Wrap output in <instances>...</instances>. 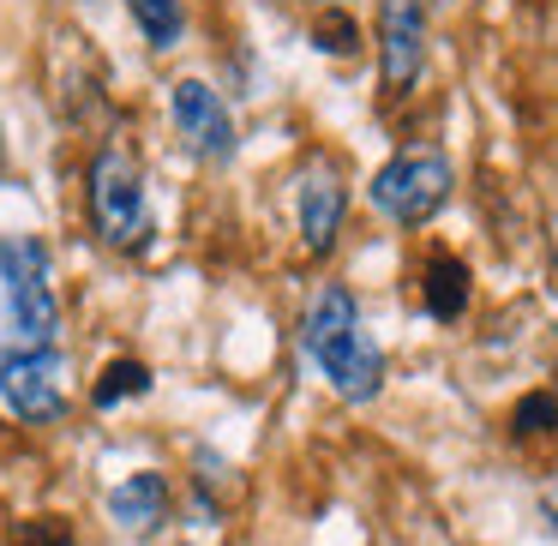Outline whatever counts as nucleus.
I'll return each instance as SVG.
<instances>
[{
    "mask_svg": "<svg viewBox=\"0 0 558 546\" xmlns=\"http://www.w3.org/2000/svg\"><path fill=\"white\" fill-rule=\"evenodd\" d=\"M0 289L13 318L19 349H54L61 342V301H54L49 246L37 234H0Z\"/></svg>",
    "mask_w": 558,
    "mask_h": 546,
    "instance_id": "2",
    "label": "nucleus"
},
{
    "mask_svg": "<svg viewBox=\"0 0 558 546\" xmlns=\"http://www.w3.org/2000/svg\"><path fill=\"white\" fill-rule=\"evenodd\" d=\"M330 7H349V0H330Z\"/></svg>",
    "mask_w": 558,
    "mask_h": 546,
    "instance_id": "17",
    "label": "nucleus"
},
{
    "mask_svg": "<svg viewBox=\"0 0 558 546\" xmlns=\"http://www.w3.org/2000/svg\"><path fill=\"white\" fill-rule=\"evenodd\" d=\"M109 517L121 522L126 534H157L162 522H169V481L150 474V469L126 474V481L109 493Z\"/></svg>",
    "mask_w": 558,
    "mask_h": 546,
    "instance_id": "9",
    "label": "nucleus"
},
{
    "mask_svg": "<svg viewBox=\"0 0 558 546\" xmlns=\"http://www.w3.org/2000/svg\"><path fill=\"white\" fill-rule=\"evenodd\" d=\"M85 198H90V229L102 246H138L150 234L145 210V174L121 145H102L85 169Z\"/></svg>",
    "mask_w": 558,
    "mask_h": 546,
    "instance_id": "3",
    "label": "nucleus"
},
{
    "mask_svg": "<svg viewBox=\"0 0 558 546\" xmlns=\"http://www.w3.org/2000/svg\"><path fill=\"white\" fill-rule=\"evenodd\" d=\"M301 342L342 402H373L385 390V349L361 330L354 294L342 282H318V294L306 301V318H301Z\"/></svg>",
    "mask_w": 558,
    "mask_h": 546,
    "instance_id": "1",
    "label": "nucleus"
},
{
    "mask_svg": "<svg viewBox=\"0 0 558 546\" xmlns=\"http://www.w3.org/2000/svg\"><path fill=\"white\" fill-rule=\"evenodd\" d=\"M313 43H318L325 54H354V49H361V25H354L349 13H337V7H330V13H318Z\"/></svg>",
    "mask_w": 558,
    "mask_h": 546,
    "instance_id": "14",
    "label": "nucleus"
},
{
    "mask_svg": "<svg viewBox=\"0 0 558 546\" xmlns=\"http://www.w3.org/2000/svg\"><path fill=\"white\" fill-rule=\"evenodd\" d=\"M145 390H150V366L126 354V361H109V366H102V378H97V390H90V402H97V409H121L126 397H145Z\"/></svg>",
    "mask_w": 558,
    "mask_h": 546,
    "instance_id": "12",
    "label": "nucleus"
},
{
    "mask_svg": "<svg viewBox=\"0 0 558 546\" xmlns=\"http://www.w3.org/2000/svg\"><path fill=\"white\" fill-rule=\"evenodd\" d=\"M13 546H73V529H66L61 517H31Z\"/></svg>",
    "mask_w": 558,
    "mask_h": 546,
    "instance_id": "15",
    "label": "nucleus"
},
{
    "mask_svg": "<svg viewBox=\"0 0 558 546\" xmlns=\"http://www.w3.org/2000/svg\"><path fill=\"white\" fill-rule=\"evenodd\" d=\"M421 294H426V313L433 318H462V306H469V265H462L457 253H433L421 270Z\"/></svg>",
    "mask_w": 558,
    "mask_h": 546,
    "instance_id": "10",
    "label": "nucleus"
},
{
    "mask_svg": "<svg viewBox=\"0 0 558 546\" xmlns=\"http://www.w3.org/2000/svg\"><path fill=\"white\" fill-rule=\"evenodd\" d=\"M169 114H174V126H181V138L205 162H229L234 157V114L205 78H181V85L169 90Z\"/></svg>",
    "mask_w": 558,
    "mask_h": 546,
    "instance_id": "7",
    "label": "nucleus"
},
{
    "mask_svg": "<svg viewBox=\"0 0 558 546\" xmlns=\"http://www.w3.org/2000/svg\"><path fill=\"white\" fill-rule=\"evenodd\" d=\"M126 13L138 19V31H145L150 49H174L186 31V13H181V0H126Z\"/></svg>",
    "mask_w": 558,
    "mask_h": 546,
    "instance_id": "11",
    "label": "nucleus"
},
{
    "mask_svg": "<svg viewBox=\"0 0 558 546\" xmlns=\"http://www.w3.org/2000/svg\"><path fill=\"white\" fill-rule=\"evenodd\" d=\"M0 402L31 426L54 421L66 409L61 349H0Z\"/></svg>",
    "mask_w": 558,
    "mask_h": 546,
    "instance_id": "5",
    "label": "nucleus"
},
{
    "mask_svg": "<svg viewBox=\"0 0 558 546\" xmlns=\"http://www.w3.org/2000/svg\"><path fill=\"white\" fill-rule=\"evenodd\" d=\"M510 433H517V438L558 433V397H553V390H529V397L510 409Z\"/></svg>",
    "mask_w": 558,
    "mask_h": 546,
    "instance_id": "13",
    "label": "nucleus"
},
{
    "mask_svg": "<svg viewBox=\"0 0 558 546\" xmlns=\"http://www.w3.org/2000/svg\"><path fill=\"white\" fill-rule=\"evenodd\" d=\"M450 186H457V174H450V162L438 150H402V157H390L373 174V205L390 222H402V229H421V222H433L450 205Z\"/></svg>",
    "mask_w": 558,
    "mask_h": 546,
    "instance_id": "4",
    "label": "nucleus"
},
{
    "mask_svg": "<svg viewBox=\"0 0 558 546\" xmlns=\"http://www.w3.org/2000/svg\"><path fill=\"white\" fill-rule=\"evenodd\" d=\"M342 217H349V193L330 169H313L301 181V241L306 253H330L342 234Z\"/></svg>",
    "mask_w": 558,
    "mask_h": 546,
    "instance_id": "8",
    "label": "nucleus"
},
{
    "mask_svg": "<svg viewBox=\"0 0 558 546\" xmlns=\"http://www.w3.org/2000/svg\"><path fill=\"white\" fill-rule=\"evenodd\" d=\"M426 61V13L421 0H385L378 7V78L385 97H409Z\"/></svg>",
    "mask_w": 558,
    "mask_h": 546,
    "instance_id": "6",
    "label": "nucleus"
},
{
    "mask_svg": "<svg viewBox=\"0 0 558 546\" xmlns=\"http://www.w3.org/2000/svg\"><path fill=\"white\" fill-rule=\"evenodd\" d=\"M541 510H546V517H553V529H558V481H553V486H546V493H541Z\"/></svg>",
    "mask_w": 558,
    "mask_h": 546,
    "instance_id": "16",
    "label": "nucleus"
}]
</instances>
